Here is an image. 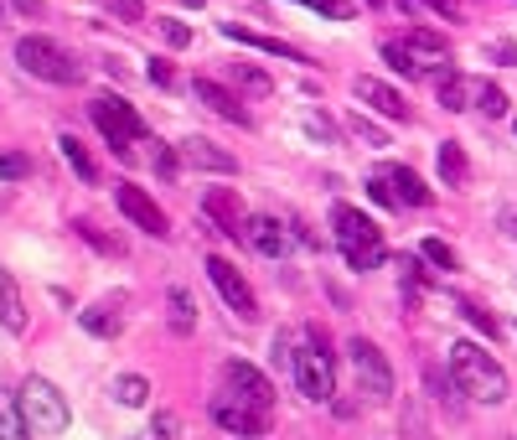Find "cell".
Returning <instances> with one entry per match:
<instances>
[{
    "mask_svg": "<svg viewBox=\"0 0 517 440\" xmlns=\"http://www.w3.org/2000/svg\"><path fill=\"white\" fill-rule=\"evenodd\" d=\"M450 373H455V389L471 394L476 404H502L507 399V373L497 368V358L476 342H455L450 347Z\"/></svg>",
    "mask_w": 517,
    "mask_h": 440,
    "instance_id": "1",
    "label": "cell"
},
{
    "mask_svg": "<svg viewBox=\"0 0 517 440\" xmlns=\"http://www.w3.org/2000/svg\"><path fill=\"white\" fill-rule=\"evenodd\" d=\"M331 233H337V249H342V259L352 264V270H378V264L388 259L383 228H373V218L347 208V202L331 208Z\"/></svg>",
    "mask_w": 517,
    "mask_h": 440,
    "instance_id": "2",
    "label": "cell"
},
{
    "mask_svg": "<svg viewBox=\"0 0 517 440\" xmlns=\"http://www.w3.org/2000/svg\"><path fill=\"white\" fill-rule=\"evenodd\" d=\"M16 63L32 78H42V83H63V88L83 83V63L52 37H21L16 42Z\"/></svg>",
    "mask_w": 517,
    "mask_h": 440,
    "instance_id": "3",
    "label": "cell"
},
{
    "mask_svg": "<svg viewBox=\"0 0 517 440\" xmlns=\"http://www.w3.org/2000/svg\"><path fill=\"white\" fill-rule=\"evenodd\" d=\"M16 404H21V415H26V425H32L37 435H63L68 430V399L63 394H57L52 384H47V378L42 373H32V378H26V384H21V394H16Z\"/></svg>",
    "mask_w": 517,
    "mask_h": 440,
    "instance_id": "4",
    "label": "cell"
},
{
    "mask_svg": "<svg viewBox=\"0 0 517 440\" xmlns=\"http://www.w3.org/2000/svg\"><path fill=\"white\" fill-rule=\"evenodd\" d=\"M88 114H94L99 135L114 145V156H119V161H130V156H135L130 145H135V140H145V120H140V114H135L125 99H114V94L94 99V104H88Z\"/></svg>",
    "mask_w": 517,
    "mask_h": 440,
    "instance_id": "5",
    "label": "cell"
},
{
    "mask_svg": "<svg viewBox=\"0 0 517 440\" xmlns=\"http://www.w3.org/2000/svg\"><path fill=\"white\" fill-rule=\"evenodd\" d=\"M290 373H295V389L306 399H331L337 394V373H331V352L321 347V332H311L306 347L290 352Z\"/></svg>",
    "mask_w": 517,
    "mask_h": 440,
    "instance_id": "6",
    "label": "cell"
},
{
    "mask_svg": "<svg viewBox=\"0 0 517 440\" xmlns=\"http://www.w3.org/2000/svg\"><path fill=\"white\" fill-rule=\"evenodd\" d=\"M347 358H352V368H357L362 394H368L373 404H388V399H393V368H388L383 352H378L368 337H352V342H347Z\"/></svg>",
    "mask_w": 517,
    "mask_h": 440,
    "instance_id": "7",
    "label": "cell"
},
{
    "mask_svg": "<svg viewBox=\"0 0 517 440\" xmlns=\"http://www.w3.org/2000/svg\"><path fill=\"white\" fill-rule=\"evenodd\" d=\"M202 213H207V223L218 228V233H228L233 244L249 249V213H243L238 192H228V187H207V192H202Z\"/></svg>",
    "mask_w": 517,
    "mask_h": 440,
    "instance_id": "8",
    "label": "cell"
},
{
    "mask_svg": "<svg viewBox=\"0 0 517 440\" xmlns=\"http://www.w3.org/2000/svg\"><path fill=\"white\" fill-rule=\"evenodd\" d=\"M114 202H119V213H125V218H130L140 233H150V239H166V233H171L166 213L156 208V197H150L145 187H130V182H119Z\"/></svg>",
    "mask_w": 517,
    "mask_h": 440,
    "instance_id": "9",
    "label": "cell"
},
{
    "mask_svg": "<svg viewBox=\"0 0 517 440\" xmlns=\"http://www.w3.org/2000/svg\"><path fill=\"white\" fill-rule=\"evenodd\" d=\"M352 94L368 104L373 114H383V120H393V125H404V120H414V109H409V99L399 94L393 83H383V78H373V73H362V78H352Z\"/></svg>",
    "mask_w": 517,
    "mask_h": 440,
    "instance_id": "10",
    "label": "cell"
},
{
    "mask_svg": "<svg viewBox=\"0 0 517 440\" xmlns=\"http://www.w3.org/2000/svg\"><path fill=\"white\" fill-rule=\"evenodd\" d=\"M207 275H212V285L223 290V301L233 306V316L254 321V290H249V280L238 275V264H233V259H223V254H207Z\"/></svg>",
    "mask_w": 517,
    "mask_h": 440,
    "instance_id": "11",
    "label": "cell"
},
{
    "mask_svg": "<svg viewBox=\"0 0 517 440\" xmlns=\"http://www.w3.org/2000/svg\"><path fill=\"white\" fill-rule=\"evenodd\" d=\"M223 378H228V394H238L243 404H254V409H264V415H269V409H275V384H269V378L254 368V363H228L223 368Z\"/></svg>",
    "mask_w": 517,
    "mask_h": 440,
    "instance_id": "12",
    "label": "cell"
},
{
    "mask_svg": "<svg viewBox=\"0 0 517 440\" xmlns=\"http://www.w3.org/2000/svg\"><path fill=\"white\" fill-rule=\"evenodd\" d=\"M212 420H218L223 430H233V435H264V409L243 404L238 394H218V399H212Z\"/></svg>",
    "mask_w": 517,
    "mask_h": 440,
    "instance_id": "13",
    "label": "cell"
},
{
    "mask_svg": "<svg viewBox=\"0 0 517 440\" xmlns=\"http://www.w3.org/2000/svg\"><path fill=\"white\" fill-rule=\"evenodd\" d=\"M404 47H409V57L419 63V73H445V68H450V42H445L440 32H424V26H419V32L404 37Z\"/></svg>",
    "mask_w": 517,
    "mask_h": 440,
    "instance_id": "14",
    "label": "cell"
},
{
    "mask_svg": "<svg viewBox=\"0 0 517 440\" xmlns=\"http://www.w3.org/2000/svg\"><path fill=\"white\" fill-rule=\"evenodd\" d=\"M249 249L264 254V259H285L290 254V228L280 218H249Z\"/></svg>",
    "mask_w": 517,
    "mask_h": 440,
    "instance_id": "15",
    "label": "cell"
},
{
    "mask_svg": "<svg viewBox=\"0 0 517 440\" xmlns=\"http://www.w3.org/2000/svg\"><path fill=\"white\" fill-rule=\"evenodd\" d=\"M181 161H187V166H197V171H218V176H233V171H238V156L218 151V145H212V140H202V135H192L187 145H181Z\"/></svg>",
    "mask_w": 517,
    "mask_h": 440,
    "instance_id": "16",
    "label": "cell"
},
{
    "mask_svg": "<svg viewBox=\"0 0 517 440\" xmlns=\"http://www.w3.org/2000/svg\"><path fill=\"white\" fill-rule=\"evenodd\" d=\"M383 176H388L393 197H399V208H430V202H435V192L419 182V171H414V166H388Z\"/></svg>",
    "mask_w": 517,
    "mask_h": 440,
    "instance_id": "17",
    "label": "cell"
},
{
    "mask_svg": "<svg viewBox=\"0 0 517 440\" xmlns=\"http://www.w3.org/2000/svg\"><path fill=\"white\" fill-rule=\"evenodd\" d=\"M192 94H197V99H202L212 114H223L228 125H249V109H243V104L228 94L223 83H212V78H197V83H192Z\"/></svg>",
    "mask_w": 517,
    "mask_h": 440,
    "instance_id": "18",
    "label": "cell"
},
{
    "mask_svg": "<svg viewBox=\"0 0 517 440\" xmlns=\"http://www.w3.org/2000/svg\"><path fill=\"white\" fill-rule=\"evenodd\" d=\"M223 37H228V42H243V47H254V52L290 57V63H300V52H295L290 42H280V37H259V32H249V26H238V21H223Z\"/></svg>",
    "mask_w": 517,
    "mask_h": 440,
    "instance_id": "19",
    "label": "cell"
},
{
    "mask_svg": "<svg viewBox=\"0 0 517 440\" xmlns=\"http://www.w3.org/2000/svg\"><path fill=\"white\" fill-rule=\"evenodd\" d=\"M0 327L6 332H26V306H21V290L11 280V270H0Z\"/></svg>",
    "mask_w": 517,
    "mask_h": 440,
    "instance_id": "20",
    "label": "cell"
},
{
    "mask_svg": "<svg viewBox=\"0 0 517 440\" xmlns=\"http://www.w3.org/2000/svg\"><path fill=\"white\" fill-rule=\"evenodd\" d=\"M57 151H63V161L78 171V182H88V187L99 182V166H94V156L83 151V140H78V135H63V140H57Z\"/></svg>",
    "mask_w": 517,
    "mask_h": 440,
    "instance_id": "21",
    "label": "cell"
},
{
    "mask_svg": "<svg viewBox=\"0 0 517 440\" xmlns=\"http://www.w3.org/2000/svg\"><path fill=\"white\" fill-rule=\"evenodd\" d=\"M0 440H32V425H26L21 404L0 389Z\"/></svg>",
    "mask_w": 517,
    "mask_h": 440,
    "instance_id": "22",
    "label": "cell"
},
{
    "mask_svg": "<svg viewBox=\"0 0 517 440\" xmlns=\"http://www.w3.org/2000/svg\"><path fill=\"white\" fill-rule=\"evenodd\" d=\"M78 321H83V332H94V337H119L125 332V316L109 311V306H88V311H78Z\"/></svg>",
    "mask_w": 517,
    "mask_h": 440,
    "instance_id": "23",
    "label": "cell"
},
{
    "mask_svg": "<svg viewBox=\"0 0 517 440\" xmlns=\"http://www.w3.org/2000/svg\"><path fill=\"white\" fill-rule=\"evenodd\" d=\"M471 104L481 114H492V120H497V114H507V94H502L497 83H486V78H471Z\"/></svg>",
    "mask_w": 517,
    "mask_h": 440,
    "instance_id": "24",
    "label": "cell"
},
{
    "mask_svg": "<svg viewBox=\"0 0 517 440\" xmlns=\"http://www.w3.org/2000/svg\"><path fill=\"white\" fill-rule=\"evenodd\" d=\"M466 171H471V166H466V151H461L455 140H445V145H440V176H445L450 187H461Z\"/></svg>",
    "mask_w": 517,
    "mask_h": 440,
    "instance_id": "25",
    "label": "cell"
},
{
    "mask_svg": "<svg viewBox=\"0 0 517 440\" xmlns=\"http://www.w3.org/2000/svg\"><path fill=\"white\" fill-rule=\"evenodd\" d=\"M171 327L181 332V337H187L192 327H197V306H192V296H187V290H171Z\"/></svg>",
    "mask_w": 517,
    "mask_h": 440,
    "instance_id": "26",
    "label": "cell"
},
{
    "mask_svg": "<svg viewBox=\"0 0 517 440\" xmlns=\"http://www.w3.org/2000/svg\"><path fill=\"white\" fill-rule=\"evenodd\" d=\"M114 399L130 404V409H140V404L150 399V384H145L140 373H125V378H114Z\"/></svg>",
    "mask_w": 517,
    "mask_h": 440,
    "instance_id": "27",
    "label": "cell"
},
{
    "mask_svg": "<svg viewBox=\"0 0 517 440\" xmlns=\"http://www.w3.org/2000/svg\"><path fill=\"white\" fill-rule=\"evenodd\" d=\"M383 63H388L393 73H399V78H424V73H419V63L409 57V47H404V42H383Z\"/></svg>",
    "mask_w": 517,
    "mask_h": 440,
    "instance_id": "28",
    "label": "cell"
},
{
    "mask_svg": "<svg viewBox=\"0 0 517 440\" xmlns=\"http://www.w3.org/2000/svg\"><path fill=\"white\" fill-rule=\"evenodd\" d=\"M440 104L445 109H471V78H440Z\"/></svg>",
    "mask_w": 517,
    "mask_h": 440,
    "instance_id": "29",
    "label": "cell"
},
{
    "mask_svg": "<svg viewBox=\"0 0 517 440\" xmlns=\"http://www.w3.org/2000/svg\"><path fill=\"white\" fill-rule=\"evenodd\" d=\"M233 83H238V88H249V94H259V99H264V94H275L269 73H259V68H249V63H238V68H233Z\"/></svg>",
    "mask_w": 517,
    "mask_h": 440,
    "instance_id": "30",
    "label": "cell"
},
{
    "mask_svg": "<svg viewBox=\"0 0 517 440\" xmlns=\"http://www.w3.org/2000/svg\"><path fill=\"white\" fill-rule=\"evenodd\" d=\"M26 176H32V156H21V151L0 156V182H26Z\"/></svg>",
    "mask_w": 517,
    "mask_h": 440,
    "instance_id": "31",
    "label": "cell"
},
{
    "mask_svg": "<svg viewBox=\"0 0 517 440\" xmlns=\"http://www.w3.org/2000/svg\"><path fill=\"white\" fill-rule=\"evenodd\" d=\"M347 130H352L362 145H373V151H383V145H393V140H388L378 125H368V120H362V114H352V120H347Z\"/></svg>",
    "mask_w": 517,
    "mask_h": 440,
    "instance_id": "32",
    "label": "cell"
},
{
    "mask_svg": "<svg viewBox=\"0 0 517 440\" xmlns=\"http://www.w3.org/2000/svg\"><path fill=\"white\" fill-rule=\"evenodd\" d=\"M419 254L430 259L435 270H455V249H450L445 239H424V244H419Z\"/></svg>",
    "mask_w": 517,
    "mask_h": 440,
    "instance_id": "33",
    "label": "cell"
},
{
    "mask_svg": "<svg viewBox=\"0 0 517 440\" xmlns=\"http://www.w3.org/2000/svg\"><path fill=\"white\" fill-rule=\"evenodd\" d=\"M78 228V239H88V244H99L104 254H125V244H119V239H109V233L99 228V223H73Z\"/></svg>",
    "mask_w": 517,
    "mask_h": 440,
    "instance_id": "34",
    "label": "cell"
},
{
    "mask_svg": "<svg viewBox=\"0 0 517 440\" xmlns=\"http://www.w3.org/2000/svg\"><path fill=\"white\" fill-rule=\"evenodd\" d=\"M295 6H311V11H321L331 21H352V0H295Z\"/></svg>",
    "mask_w": 517,
    "mask_h": 440,
    "instance_id": "35",
    "label": "cell"
},
{
    "mask_svg": "<svg viewBox=\"0 0 517 440\" xmlns=\"http://www.w3.org/2000/svg\"><path fill=\"white\" fill-rule=\"evenodd\" d=\"M455 311H461V316L471 321V327H476V332H486V337H497V321H492V316H486L481 306H471V301H461V306H455Z\"/></svg>",
    "mask_w": 517,
    "mask_h": 440,
    "instance_id": "36",
    "label": "cell"
},
{
    "mask_svg": "<svg viewBox=\"0 0 517 440\" xmlns=\"http://www.w3.org/2000/svg\"><path fill=\"white\" fill-rule=\"evenodd\" d=\"M368 197L378 202V208H399V197H393V187H388V176H368Z\"/></svg>",
    "mask_w": 517,
    "mask_h": 440,
    "instance_id": "37",
    "label": "cell"
},
{
    "mask_svg": "<svg viewBox=\"0 0 517 440\" xmlns=\"http://www.w3.org/2000/svg\"><path fill=\"white\" fill-rule=\"evenodd\" d=\"M145 78L156 83V88H171V83H176V73H171V63H166V57H150V68H145Z\"/></svg>",
    "mask_w": 517,
    "mask_h": 440,
    "instance_id": "38",
    "label": "cell"
},
{
    "mask_svg": "<svg viewBox=\"0 0 517 440\" xmlns=\"http://www.w3.org/2000/svg\"><path fill=\"white\" fill-rule=\"evenodd\" d=\"M306 130H311L316 140H326V145H337V125H331L326 114H306Z\"/></svg>",
    "mask_w": 517,
    "mask_h": 440,
    "instance_id": "39",
    "label": "cell"
},
{
    "mask_svg": "<svg viewBox=\"0 0 517 440\" xmlns=\"http://www.w3.org/2000/svg\"><path fill=\"white\" fill-rule=\"evenodd\" d=\"M486 52H492V63H502V68H517V47H512V42H492Z\"/></svg>",
    "mask_w": 517,
    "mask_h": 440,
    "instance_id": "40",
    "label": "cell"
},
{
    "mask_svg": "<svg viewBox=\"0 0 517 440\" xmlns=\"http://www.w3.org/2000/svg\"><path fill=\"white\" fill-rule=\"evenodd\" d=\"M161 32H166V42H171V47H187V42H192V32H187L181 21H161Z\"/></svg>",
    "mask_w": 517,
    "mask_h": 440,
    "instance_id": "41",
    "label": "cell"
},
{
    "mask_svg": "<svg viewBox=\"0 0 517 440\" xmlns=\"http://www.w3.org/2000/svg\"><path fill=\"white\" fill-rule=\"evenodd\" d=\"M109 11H119L125 21H140V16H145V6H140V0H109Z\"/></svg>",
    "mask_w": 517,
    "mask_h": 440,
    "instance_id": "42",
    "label": "cell"
},
{
    "mask_svg": "<svg viewBox=\"0 0 517 440\" xmlns=\"http://www.w3.org/2000/svg\"><path fill=\"white\" fill-rule=\"evenodd\" d=\"M430 11H440L445 21H461V0H424Z\"/></svg>",
    "mask_w": 517,
    "mask_h": 440,
    "instance_id": "43",
    "label": "cell"
},
{
    "mask_svg": "<svg viewBox=\"0 0 517 440\" xmlns=\"http://www.w3.org/2000/svg\"><path fill=\"white\" fill-rule=\"evenodd\" d=\"M156 171H161V176H166V182H171V176L181 171V156H171V151H161V156H156Z\"/></svg>",
    "mask_w": 517,
    "mask_h": 440,
    "instance_id": "44",
    "label": "cell"
},
{
    "mask_svg": "<svg viewBox=\"0 0 517 440\" xmlns=\"http://www.w3.org/2000/svg\"><path fill=\"white\" fill-rule=\"evenodd\" d=\"M176 435V415H156V440H171Z\"/></svg>",
    "mask_w": 517,
    "mask_h": 440,
    "instance_id": "45",
    "label": "cell"
},
{
    "mask_svg": "<svg viewBox=\"0 0 517 440\" xmlns=\"http://www.w3.org/2000/svg\"><path fill=\"white\" fill-rule=\"evenodd\" d=\"M11 6H16L21 16H37V11H42V0H11Z\"/></svg>",
    "mask_w": 517,
    "mask_h": 440,
    "instance_id": "46",
    "label": "cell"
},
{
    "mask_svg": "<svg viewBox=\"0 0 517 440\" xmlns=\"http://www.w3.org/2000/svg\"><path fill=\"white\" fill-rule=\"evenodd\" d=\"M502 223H507V233H512V239H517V208H507V213H502Z\"/></svg>",
    "mask_w": 517,
    "mask_h": 440,
    "instance_id": "47",
    "label": "cell"
},
{
    "mask_svg": "<svg viewBox=\"0 0 517 440\" xmlns=\"http://www.w3.org/2000/svg\"><path fill=\"white\" fill-rule=\"evenodd\" d=\"M238 440H264V435H238Z\"/></svg>",
    "mask_w": 517,
    "mask_h": 440,
    "instance_id": "48",
    "label": "cell"
},
{
    "mask_svg": "<svg viewBox=\"0 0 517 440\" xmlns=\"http://www.w3.org/2000/svg\"><path fill=\"white\" fill-rule=\"evenodd\" d=\"M0 208H6V197H0Z\"/></svg>",
    "mask_w": 517,
    "mask_h": 440,
    "instance_id": "49",
    "label": "cell"
},
{
    "mask_svg": "<svg viewBox=\"0 0 517 440\" xmlns=\"http://www.w3.org/2000/svg\"><path fill=\"white\" fill-rule=\"evenodd\" d=\"M373 6H383V0H373Z\"/></svg>",
    "mask_w": 517,
    "mask_h": 440,
    "instance_id": "50",
    "label": "cell"
}]
</instances>
